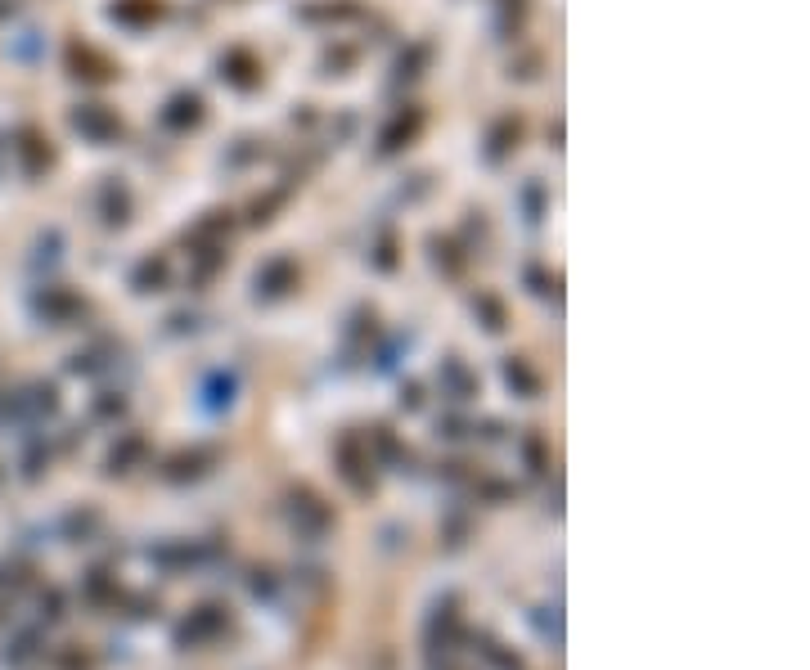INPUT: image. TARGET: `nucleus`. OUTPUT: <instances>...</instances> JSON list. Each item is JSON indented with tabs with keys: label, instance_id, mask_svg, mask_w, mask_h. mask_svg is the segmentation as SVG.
<instances>
[{
	"label": "nucleus",
	"instance_id": "f257e3e1",
	"mask_svg": "<svg viewBox=\"0 0 810 670\" xmlns=\"http://www.w3.org/2000/svg\"><path fill=\"white\" fill-rule=\"evenodd\" d=\"M216 612H221V607H198V616L180 626V644H189V639H198V635H212V630L221 626V616H216Z\"/></svg>",
	"mask_w": 810,
	"mask_h": 670
}]
</instances>
